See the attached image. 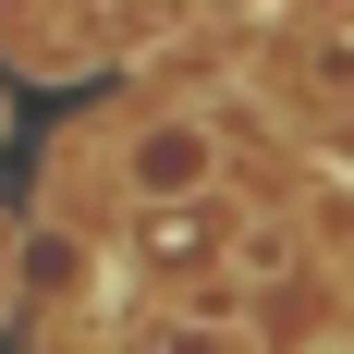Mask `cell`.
<instances>
[{"label": "cell", "instance_id": "obj_1", "mask_svg": "<svg viewBox=\"0 0 354 354\" xmlns=\"http://www.w3.org/2000/svg\"><path fill=\"white\" fill-rule=\"evenodd\" d=\"M220 183V135L208 122H147L135 135V196L147 208H183V196H208Z\"/></svg>", "mask_w": 354, "mask_h": 354}]
</instances>
